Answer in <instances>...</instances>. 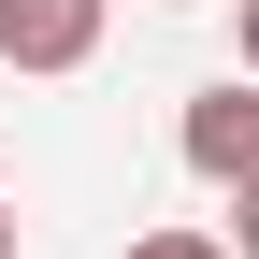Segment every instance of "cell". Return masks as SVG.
<instances>
[{"instance_id":"cell-1","label":"cell","mask_w":259,"mask_h":259,"mask_svg":"<svg viewBox=\"0 0 259 259\" xmlns=\"http://www.w3.org/2000/svg\"><path fill=\"white\" fill-rule=\"evenodd\" d=\"M187 173H216V187H259V72H216L202 101H187Z\"/></svg>"},{"instance_id":"cell-2","label":"cell","mask_w":259,"mask_h":259,"mask_svg":"<svg viewBox=\"0 0 259 259\" xmlns=\"http://www.w3.org/2000/svg\"><path fill=\"white\" fill-rule=\"evenodd\" d=\"M0 58L15 72H87L101 58V0H0Z\"/></svg>"},{"instance_id":"cell-3","label":"cell","mask_w":259,"mask_h":259,"mask_svg":"<svg viewBox=\"0 0 259 259\" xmlns=\"http://www.w3.org/2000/svg\"><path fill=\"white\" fill-rule=\"evenodd\" d=\"M130 259H231V231H144Z\"/></svg>"},{"instance_id":"cell-4","label":"cell","mask_w":259,"mask_h":259,"mask_svg":"<svg viewBox=\"0 0 259 259\" xmlns=\"http://www.w3.org/2000/svg\"><path fill=\"white\" fill-rule=\"evenodd\" d=\"M231 202H245V216H231V259H259V187H231Z\"/></svg>"},{"instance_id":"cell-5","label":"cell","mask_w":259,"mask_h":259,"mask_svg":"<svg viewBox=\"0 0 259 259\" xmlns=\"http://www.w3.org/2000/svg\"><path fill=\"white\" fill-rule=\"evenodd\" d=\"M231 15H245V72H259V0H231Z\"/></svg>"},{"instance_id":"cell-6","label":"cell","mask_w":259,"mask_h":259,"mask_svg":"<svg viewBox=\"0 0 259 259\" xmlns=\"http://www.w3.org/2000/svg\"><path fill=\"white\" fill-rule=\"evenodd\" d=\"M0 259H15V202H0Z\"/></svg>"}]
</instances>
